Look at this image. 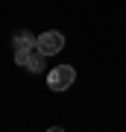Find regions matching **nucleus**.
Listing matches in <instances>:
<instances>
[{"label": "nucleus", "mask_w": 126, "mask_h": 132, "mask_svg": "<svg viewBox=\"0 0 126 132\" xmlns=\"http://www.w3.org/2000/svg\"><path fill=\"white\" fill-rule=\"evenodd\" d=\"M15 62H18L21 68H27V71H32V73L44 71V53L38 50V44L23 47V50H15Z\"/></svg>", "instance_id": "f257e3e1"}, {"label": "nucleus", "mask_w": 126, "mask_h": 132, "mask_svg": "<svg viewBox=\"0 0 126 132\" xmlns=\"http://www.w3.org/2000/svg\"><path fill=\"white\" fill-rule=\"evenodd\" d=\"M73 79H76V71L70 65H59V68H53V71L47 73L50 91H68L70 85H73Z\"/></svg>", "instance_id": "f03ea898"}, {"label": "nucleus", "mask_w": 126, "mask_h": 132, "mask_svg": "<svg viewBox=\"0 0 126 132\" xmlns=\"http://www.w3.org/2000/svg\"><path fill=\"white\" fill-rule=\"evenodd\" d=\"M35 44H38V50H41L44 56H56V53L65 47V35H62V32H53V29H50V32H41V35H38V38H35Z\"/></svg>", "instance_id": "7ed1b4c3"}, {"label": "nucleus", "mask_w": 126, "mask_h": 132, "mask_svg": "<svg viewBox=\"0 0 126 132\" xmlns=\"http://www.w3.org/2000/svg\"><path fill=\"white\" fill-rule=\"evenodd\" d=\"M35 38H38V35H32L29 29H21V32H15V38H12V50L32 47V44H35Z\"/></svg>", "instance_id": "20e7f679"}, {"label": "nucleus", "mask_w": 126, "mask_h": 132, "mask_svg": "<svg viewBox=\"0 0 126 132\" xmlns=\"http://www.w3.org/2000/svg\"><path fill=\"white\" fill-rule=\"evenodd\" d=\"M47 132H65V129H62V126H50V129H47Z\"/></svg>", "instance_id": "39448f33"}]
</instances>
